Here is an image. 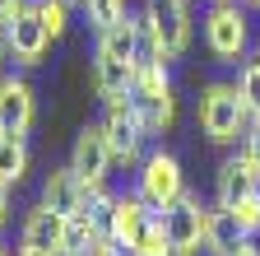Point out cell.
I'll list each match as a JSON object with an SVG mask.
<instances>
[{"label":"cell","mask_w":260,"mask_h":256,"mask_svg":"<svg viewBox=\"0 0 260 256\" xmlns=\"http://www.w3.org/2000/svg\"><path fill=\"white\" fill-rule=\"evenodd\" d=\"M246 121H251V107L237 84H209L200 93V131L209 145H237L246 135Z\"/></svg>","instance_id":"6da1fadb"},{"label":"cell","mask_w":260,"mask_h":256,"mask_svg":"<svg viewBox=\"0 0 260 256\" xmlns=\"http://www.w3.org/2000/svg\"><path fill=\"white\" fill-rule=\"evenodd\" d=\"M130 98H135L149 135L168 131L177 121V93H172V79H168V61H158V66H140L135 70V89H130Z\"/></svg>","instance_id":"7a4b0ae2"},{"label":"cell","mask_w":260,"mask_h":256,"mask_svg":"<svg viewBox=\"0 0 260 256\" xmlns=\"http://www.w3.org/2000/svg\"><path fill=\"white\" fill-rule=\"evenodd\" d=\"M103 131H107V140H112L116 163H125V168H140V163H144L140 145H144V135H149V126H144V117H140V107H135V98H130V93L107 103Z\"/></svg>","instance_id":"3957f363"},{"label":"cell","mask_w":260,"mask_h":256,"mask_svg":"<svg viewBox=\"0 0 260 256\" xmlns=\"http://www.w3.org/2000/svg\"><path fill=\"white\" fill-rule=\"evenodd\" d=\"M140 196L153 205V210H162L168 214L181 196H186V177H181V163H177V154H149L144 163H140Z\"/></svg>","instance_id":"277c9868"},{"label":"cell","mask_w":260,"mask_h":256,"mask_svg":"<svg viewBox=\"0 0 260 256\" xmlns=\"http://www.w3.org/2000/svg\"><path fill=\"white\" fill-rule=\"evenodd\" d=\"M205 47H209L214 61H242V51H246V14L237 5H228V0H218L205 14Z\"/></svg>","instance_id":"5b68a950"},{"label":"cell","mask_w":260,"mask_h":256,"mask_svg":"<svg viewBox=\"0 0 260 256\" xmlns=\"http://www.w3.org/2000/svg\"><path fill=\"white\" fill-rule=\"evenodd\" d=\"M116 163V154H112V140L103 126H84V131L75 135V149H70V168L88 182V186H103L107 173Z\"/></svg>","instance_id":"8992f818"},{"label":"cell","mask_w":260,"mask_h":256,"mask_svg":"<svg viewBox=\"0 0 260 256\" xmlns=\"http://www.w3.org/2000/svg\"><path fill=\"white\" fill-rule=\"evenodd\" d=\"M5 42H10V51H14V61H19V66H38L56 38L47 33V23H42L38 5H23V10L5 23Z\"/></svg>","instance_id":"52a82bcc"},{"label":"cell","mask_w":260,"mask_h":256,"mask_svg":"<svg viewBox=\"0 0 260 256\" xmlns=\"http://www.w3.org/2000/svg\"><path fill=\"white\" fill-rule=\"evenodd\" d=\"M162 219H168V238H172V251H177V256H200V251H205L209 210L195 201V196H181Z\"/></svg>","instance_id":"ba28073f"},{"label":"cell","mask_w":260,"mask_h":256,"mask_svg":"<svg viewBox=\"0 0 260 256\" xmlns=\"http://www.w3.org/2000/svg\"><path fill=\"white\" fill-rule=\"evenodd\" d=\"M144 19L153 23V33H158V42H162L168 56H181L190 47V10H186V0H149Z\"/></svg>","instance_id":"9c48e42d"},{"label":"cell","mask_w":260,"mask_h":256,"mask_svg":"<svg viewBox=\"0 0 260 256\" xmlns=\"http://www.w3.org/2000/svg\"><path fill=\"white\" fill-rule=\"evenodd\" d=\"M251 191H260V163L242 149L233 158H223L218 163V177H214V196L218 205H237L242 196H251Z\"/></svg>","instance_id":"30bf717a"},{"label":"cell","mask_w":260,"mask_h":256,"mask_svg":"<svg viewBox=\"0 0 260 256\" xmlns=\"http://www.w3.org/2000/svg\"><path fill=\"white\" fill-rule=\"evenodd\" d=\"M88 182L70 168V163H65V168H51L47 173V186H42V201L56 210V214H79L84 210V201H88Z\"/></svg>","instance_id":"8fae6325"},{"label":"cell","mask_w":260,"mask_h":256,"mask_svg":"<svg viewBox=\"0 0 260 256\" xmlns=\"http://www.w3.org/2000/svg\"><path fill=\"white\" fill-rule=\"evenodd\" d=\"M28 126H32L28 79H0V135H28Z\"/></svg>","instance_id":"7c38bea8"},{"label":"cell","mask_w":260,"mask_h":256,"mask_svg":"<svg viewBox=\"0 0 260 256\" xmlns=\"http://www.w3.org/2000/svg\"><path fill=\"white\" fill-rule=\"evenodd\" d=\"M93 89H98V98H125L130 89H135V61H121L112 51L98 47L93 51Z\"/></svg>","instance_id":"4fadbf2b"},{"label":"cell","mask_w":260,"mask_h":256,"mask_svg":"<svg viewBox=\"0 0 260 256\" xmlns=\"http://www.w3.org/2000/svg\"><path fill=\"white\" fill-rule=\"evenodd\" d=\"M149 214H153V205L140 196H116L112 201V214H107V233L121 242V247H135V238L144 233V223H149Z\"/></svg>","instance_id":"5bb4252c"},{"label":"cell","mask_w":260,"mask_h":256,"mask_svg":"<svg viewBox=\"0 0 260 256\" xmlns=\"http://www.w3.org/2000/svg\"><path fill=\"white\" fill-rule=\"evenodd\" d=\"M107 233V223L103 219H93L88 210H79V214H65V229H60V256H88L93 251V242Z\"/></svg>","instance_id":"9a60e30c"},{"label":"cell","mask_w":260,"mask_h":256,"mask_svg":"<svg viewBox=\"0 0 260 256\" xmlns=\"http://www.w3.org/2000/svg\"><path fill=\"white\" fill-rule=\"evenodd\" d=\"M242 238H251L242 223H237V214L228 210V205H218V210H209V223H205V251L209 256H223V251H233Z\"/></svg>","instance_id":"2e32d148"},{"label":"cell","mask_w":260,"mask_h":256,"mask_svg":"<svg viewBox=\"0 0 260 256\" xmlns=\"http://www.w3.org/2000/svg\"><path fill=\"white\" fill-rule=\"evenodd\" d=\"M60 229H65V214H56L42 201L38 210H28V219H23V242H32V247H60Z\"/></svg>","instance_id":"e0dca14e"},{"label":"cell","mask_w":260,"mask_h":256,"mask_svg":"<svg viewBox=\"0 0 260 256\" xmlns=\"http://www.w3.org/2000/svg\"><path fill=\"white\" fill-rule=\"evenodd\" d=\"M130 256H177L172 251V238H168V219H162V210L149 214V223H144V233L135 238Z\"/></svg>","instance_id":"ac0fdd59"},{"label":"cell","mask_w":260,"mask_h":256,"mask_svg":"<svg viewBox=\"0 0 260 256\" xmlns=\"http://www.w3.org/2000/svg\"><path fill=\"white\" fill-rule=\"evenodd\" d=\"M135 23L140 19H121V23H112V28H103V33H98V47L103 51H112V56H121V61H135ZM140 70V66H135Z\"/></svg>","instance_id":"d6986e66"},{"label":"cell","mask_w":260,"mask_h":256,"mask_svg":"<svg viewBox=\"0 0 260 256\" xmlns=\"http://www.w3.org/2000/svg\"><path fill=\"white\" fill-rule=\"evenodd\" d=\"M23 173H28V145H23V135H0V182L14 186Z\"/></svg>","instance_id":"ffe728a7"},{"label":"cell","mask_w":260,"mask_h":256,"mask_svg":"<svg viewBox=\"0 0 260 256\" xmlns=\"http://www.w3.org/2000/svg\"><path fill=\"white\" fill-rule=\"evenodd\" d=\"M158 61H168V51H162L153 23L140 19V23H135V66H158Z\"/></svg>","instance_id":"44dd1931"},{"label":"cell","mask_w":260,"mask_h":256,"mask_svg":"<svg viewBox=\"0 0 260 256\" xmlns=\"http://www.w3.org/2000/svg\"><path fill=\"white\" fill-rule=\"evenodd\" d=\"M84 10H88V23L103 33V28L125 19V0H84Z\"/></svg>","instance_id":"7402d4cb"},{"label":"cell","mask_w":260,"mask_h":256,"mask_svg":"<svg viewBox=\"0 0 260 256\" xmlns=\"http://www.w3.org/2000/svg\"><path fill=\"white\" fill-rule=\"evenodd\" d=\"M38 14H42V23H47V33L60 38L65 23H70V0H38Z\"/></svg>","instance_id":"603a6c76"},{"label":"cell","mask_w":260,"mask_h":256,"mask_svg":"<svg viewBox=\"0 0 260 256\" xmlns=\"http://www.w3.org/2000/svg\"><path fill=\"white\" fill-rule=\"evenodd\" d=\"M228 210L237 214V223H242V229H246L251 238L260 233V191H251V196H242L237 205H228Z\"/></svg>","instance_id":"cb8c5ba5"},{"label":"cell","mask_w":260,"mask_h":256,"mask_svg":"<svg viewBox=\"0 0 260 256\" xmlns=\"http://www.w3.org/2000/svg\"><path fill=\"white\" fill-rule=\"evenodd\" d=\"M237 89H242V98H246V107H251V117H255V112H260V56L246 61V70H242Z\"/></svg>","instance_id":"d4e9b609"},{"label":"cell","mask_w":260,"mask_h":256,"mask_svg":"<svg viewBox=\"0 0 260 256\" xmlns=\"http://www.w3.org/2000/svg\"><path fill=\"white\" fill-rule=\"evenodd\" d=\"M242 149H246V154L255 158V163H260V112H255V117L246 121V135H242Z\"/></svg>","instance_id":"484cf974"},{"label":"cell","mask_w":260,"mask_h":256,"mask_svg":"<svg viewBox=\"0 0 260 256\" xmlns=\"http://www.w3.org/2000/svg\"><path fill=\"white\" fill-rule=\"evenodd\" d=\"M88 256H130V247H121L112 233H103V238L93 242V251H88Z\"/></svg>","instance_id":"4316f807"},{"label":"cell","mask_w":260,"mask_h":256,"mask_svg":"<svg viewBox=\"0 0 260 256\" xmlns=\"http://www.w3.org/2000/svg\"><path fill=\"white\" fill-rule=\"evenodd\" d=\"M19 10H23V0H0V28H5V23H10Z\"/></svg>","instance_id":"83f0119b"},{"label":"cell","mask_w":260,"mask_h":256,"mask_svg":"<svg viewBox=\"0 0 260 256\" xmlns=\"http://www.w3.org/2000/svg\"><path fill=\"white\" fill-rule=\"evenodd\" d=\"M19 256H60V251H56V247H32V242H23Z\"/></svg>","instance_id":"f1b7e54d"},{"label":"cell","mask_w":260,"mask_h":256,"mask_svg":"<svg viewBox=\"0 0 260 256\" xmlns=\"http://www.w3.org/2000/svg\"><path fill=\"white\" fill-rule=\"evenodd\" d=\"M223 256H260V251H255V242H251V238H242L233 251H223Z\"/></svg>","instance_id":"f546056e"},{"label":"cell","mask_w":260,"mask_h":256,"mask_svg":"<svg viewBox=\"0 0 260 256\" xmlns=\"http://www.w3.org/2000/svg\"><path fill=\"white\" fill-rule=\"evenodd\" d=\"M5 210H10V186L0 182V223H5Z\"/></svg>","instance_id":"4dcf8cb0"},{"label":"cell","mask_w":260,"mask_h":256,"mask_svg":"<svg viewBox=\"0 0 260 256\" xmlns=\"http://www.w3.org/2000/svg\"><path fill=\"white\" fill-rule=\"evenodd\" d=\"M5 51H10V42H5V28H0V66H5Z\"/></svg>","instance_id":"1f68e13d"},{"label":"cell","mask_w":260,"mask_h":256,"mask_svg":"<svg viewBox=\"0 0 260 256\" xmlns=\"http://www.w3.org/2000/svg\"><path fill=\"white\" fill-rule=\"evenodd\" d=\"M246 5H260V0H246Z\"/></svg>","instance_id":"d6a6232c"},{"label":"cell","mask_w":260,"mask_h":256,"mask_svg":"<svg viewBox=\"0 0 260 256\" xmlns=\"http://www.w3.org/2000/svg\"><path fill=\"white\" fill-rule=\"evenodd\" d=\"M75 5H84V0H75Z\"/></svg>","instance_id":"836d02e7"},{"label":"cell","mask_w":260,"mask_h":256,"mask_svg":"<svg viewBox=\"0 0 260 256\" xmlns=\"http://www.w3.org/2000/svg\"><path fill=\"white\" fill-rule=\"evenodd\" d=\"M0 256H5V247H0Z\"/></svg>","instance_id":"e575fe53"}]
</instances>
